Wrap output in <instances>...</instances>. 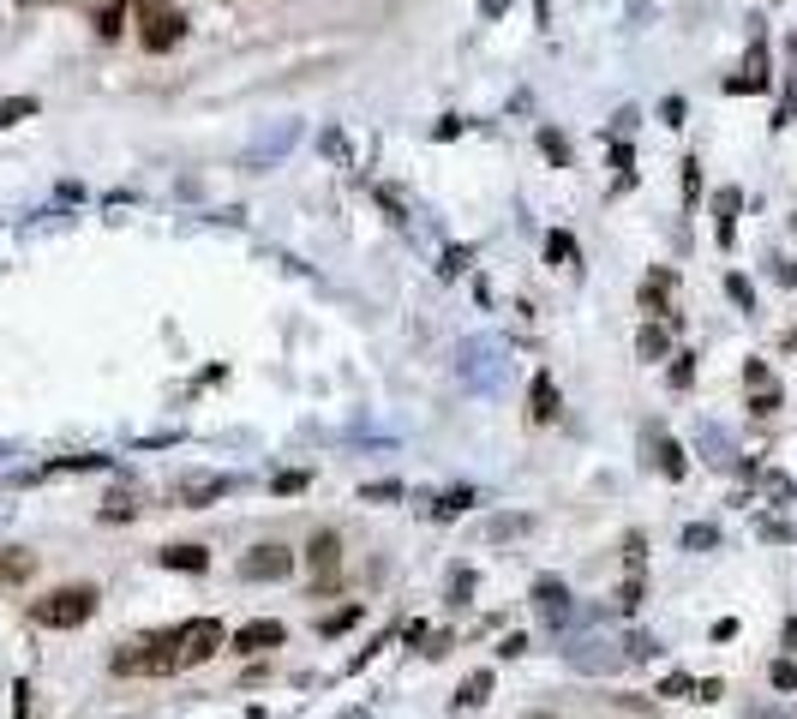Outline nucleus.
<instances>
[{"mask_svg":"<svg viewBox=\"0 0 797 719\" xmlns=\"http://www.w3.org/2000/svg\"><path fill=\"white\" fill-rule=\"evenodd\" d=\"M108 666H114L120 678H168V672H186V666H180V642H174V630H156V636L126 642Z\"/></svg>","mask_w":797,"mask_h":719,"instance_id":"obj_1","label":"nucleus"},{"mask_svg":"<svg viewBox=\"0 0 797 719\" xmlns=\"http://www.w3.org/2000/svg\"><path fill=\"white\" fill-rule=\"evenodd\" d=\"M96 600H102L96 582H66V588L30 600V624H42V630H78V624L96 612Z\"/></svg>","mask_w":797,"mask_h":719,"instance_id":"obj_2","label":"nucleus"},{"mask_svg":"<svg viewBox=\"0 0 797 719\" xmlns=\"http://www.w3.org/2000/svg\"><path fill=\"white\" fill-rule=\"evenodd\" d=\"M174 642H180V666H204V660H216L222 654V618H186V624H174Z\"/></svg>","mask_w":797,"mask_h":719,"instance_id":"obj_3","label":"nucleus"},{"mask_svg":"<svg viewBox=\"0 0 797 719\" xmlns=\"http://www.w3.org/2000/svg\"><path fill=\"white\" fill-rule=\"evenodd\" d=\"M306 564H312V582L330 594V588L342 582V534H336V528H318V534L306 540Z\"/></svg>","mask_w":797,"mask_h":719,"instance_id":"obj_4","label":"nucleus"},{"mask_svg":"<svg viewBox=\"0 0 797 719\" xmlns=\"http://www.w3.org/2000/svg\"><path fill=\"white\" fill-rule=\"evenodd\" d=\"M180 36H186V18H180L174 6H162V12H138V42H144L150 54H168Z\"/></svg>","mask_w":797,"mask_h":719,"instance_id":"obj_5","label":"nucleus"},{"mask_svg":"<svg viewBox=\"0 0 797 719\" xmlns=\"http://www.w3.org/2000/svg\"><path fill=\"white\" fill-rule=\"evenodd\" d=\"M288 570H294V552L276 546V540H270V546H252V558H240V576H246V582H264V576L282 582Z\"/></svg>","mask_w":797,"mask_h":719,"instance_id":"obj_6","label":"nucleus"},{"mask_svg":"<svg viewBox=\"0 0 797 719\" xmlns=\"http://www.w3.org/2000/svg\"><path fill=\"white\" fill-rule=\"evenodd\" d=\"M288 642V630L276 624V618H252L246 630H234V654H246V660H258V654H270V648H282Z\"/></svg>","mask_w":797,"mask_h":719,"instance_id":"obj_7","label":"nucleus"},{"mask_svg":"<svg viewBox=\"0 0 797 719\" xmlns=\"http://www.w3.org/2000/svg\"><path fill=\"white\" fill-rule=\"evenodd\" d=\"M558 408H564V396H558V378H552V372H534V390H528V414H534L540 426H552V420H558Z\"/></svg>","mask_w":797,"mask_h":719,"instance_id":"obj_8","label":"nucleus"},{"mask_svg":"<svg viewBox=\"0 0 797 719\" xmlns=\"http://www.w3.org/2000/svg\"><path fill=\"white\" fill-rule=\"evenodd\" d=\"M534 606H540L546 624H564V618H570V588L552 582V576H540V582H534Z\"/></svg>","mask_w":797,"mask_h":719,"instance_id":"obj_9","label":"nucleus"},{"mask_svg":"<svg viewBox=\"0 0 797 719\" xmlns=\"http://www.w3.org/2000/svg\"><path fill=\"white\" fill-rule=\"evenodd\" d=\"M156 564H162V570H192V576H198V570H210V552H204V546H162Z\"/></svg>","mask_w":797,"mask_h":719,"instance_id":"obj_10","label":"nucleus"},{"mask_svg":"<svg viewBox=\"0 0 797 719\" xmlns=\"http://www.w3.org/2000/svg\"><path fill=\"white\" fill-rule=\"evenodd\" d=\"M672 288H678V276H672V270H654V276L642 282V306H648V312H672Z\"/></svg>","mask_w":797,"mask_h":719,"instance_id":"obj_11","label":"nucleus"},{"mask_svg":"<svg viewBox=\"0 0 797 719\" xmlns=\"http://www.w3.org/2000/svg\"><path fill=\"white\" fill-rule=\"evenodd\" d=\"M222 492H228V480H222V474H204V480H186V486H180V504H186V510H204V504L222 498Z\"/></svg>","mask_w":797,"mask_h":719,"instance_id":"obj_12","label":"nucleus"},{"mask_svg":"<svg viewBox=\"0 0 797 719\" xmlns=\"http://www.w3.org/2000/svg\"><path fill=\"white\" fill-rule=\"evenodd\" d=\"M30 570H36V558H30V552H18V546H0V588H18V582H30Z\"/></svg>","mask_w":797,"mask_h":719,"instance_id":"obj_13","label":"nucleus"},{"mask_svg":"<svg viewBox=\"0 0 797 719\" xmlns=\"http://www.w3.org/2000/svg\"><path fill=\"white\" fill-rule=\"evenodd\" d=\"M738 204H744L738 186H726V192L714 198V210H720V246H732V234H738Z\"/></svg>","mask_w":797,"mask_h":719,"instance_id":"obj_14","label":"nucleus"},{"mask_svg":"<svg viewBox=\"0 0 797 719\" xmlns=\"http://www.w3.org/2000/svg\"><path fill=\"white\" fill-rule=\"evenodd\" d=\"M654 456H660V474H666V480H684V474H690L684 450H678V444H672L666 432H654Z\"/></svg>","mask_w":797,"mask_h":719,"instance_id":"obj_15","label":"nucleus"},{"mask_svg":"<svg viewBox=\"0 0 797 719\" xmlns=\"http://www.w3.org/2000/svg\"><path fill=\"white\" fill-rule=\"evenodd\" d=\"M492 696V672H468V684L456 690V708H480Z\"/></svg>","mask_w":797,"mask_h":719,"instance_id":"obj_16","label":"nucleus"},{"mask_svg":"<svg viewBox=\"0 0 797 719\" xmlns=\"http://www.w3.org/2000/svg\"><path fill=\"white\" fill-rule=\"evenodd\" d=\"M120 18H126V0H102V6H96V36L114 42V36H120Z\"/></svg>","mask_w":797,"mask_h":719,"instance_id":"obj_17","label":"nucleus"},{"mask_svg":"<svg viewBox=\"0 0 797 719\" xmlns=\"http://www.w3.org/2000/svg\"><path fill=\"white\" fill-rule=\"evenodd\" d=\"M468 504H474V492H468V486H462V492H444V498H438V522H450V516H462Z\"/></svg>","mask_w":797,"mask_h":719,"instance_id":"obj_18","label":"nucleus"},{"mask_svg":"<svg viewBox=\"0 0 797 719\" xmlns=\"http://www.w3.org/2000/svg\"><path fill=\"white\" fill-rule=\"evenodd\" d=\"M24 114H36V96H12V102H0V126H18Z\"/></svg>","mask_w":797,"mask_h":719,"instance_id":"obj_19","label":"nucleus"},{"mask_svg":"<svg viewBox=\"0 0 797 719\" xmlns=\"http://www.w3.org/2000/svg\"><path fill=\"white\" fill-rule=\"evenodd\" d=\"M546 258H552V264H576V240H570V234H552V240H546Z\"/></svg>","mask_w":797,"mask_h":719,"instance_id":"obj_20","label":"nucleus"},{"mask_svg":"<svg viewBox=\"0 0 797 719\" xmlns=\"http://www.w3.org/2000/svg\"><path fill=\"white\" fill-rule=\"evenodd\" d=\"M636 348H642V360H666V330H654V324H648Z\"/></svg>","mask_w":797,"mask_h":719,"instance_id":"obj_21","label":"nucleus"},{"mask_svg":"<svg viewBox=\"0 0 797 719\" xmlns=\"http://www.w3.org/2000/svg\"><path fill=\"white\" fill-rule=\"evenodd\" d=\"M348 624H360V606H342V612H330V618H324L318 630H324V636H342Z\"/></svg>","mask_w":797,"mask_h":719,"instance_id":"obj_22","label":"nucleus"},{"mask_svg":"<svg viewBox=\"0 0 797 719\" xmlns=\"http://www.w3.org/2000/svg\"><path fill=\"white\" fill-rule=\"evenodd\" d=\"M540 150H546V156H552L558 168H570V144H564L558 132H540Z\"/></svg>","mask_w":797,"mask_h":719,"instance_id":"obj_23","label":"nucleus"},{"mask_svg":"<svg viewBox=\"0 0 797 719\" xmlns=\"http://www.w3.org/2000/svg\"><path fill=\"white\" fill-rule=\"evenodd\" d=\"M774 690H797V660H774Z\"/></svg>","mask_w":797,"mask_h":719,"instance_id":"obj_24","label":"nucleus"},{"mask_svg":"<svg viewBox=\"0 0 797 719\" xmlns=\"http://www.w3.org/2000/svg\"><path fill=\"white\" fill-rule=\"evenodd\" d=\"M744 384H750V390H768V384H774V372H768L762 360H750V366H744Z\"/></svg>","mask_w":797,"mask_h":719,"instance_id":"obj_25","label":"nucleus"},{"mask_svg":"<svg viewBox=\"0 0 797 719\" xmlns=\"http://www.w3.org/2000/svg\"><path fill=\"white\" fill-rule=\"evenodd\" d=\"M360 498H372V504H390V498H402V486H396V480H378V486H366Z\"/></svg>","mask_w":797,"mask_h":719,"instance_id":"obj_26","label":"nucleus"},{"mask_svg":"<svg viewBox=\"0 0 797 719\" xmlns=\"http://www.w3.org/2000/svg\"><path fill=\"white\" fill-rule=\"evenodd\" d=\"M120 516H132V498H126V492H114V498L102 504V522H120Z\"/></svg>","mask_w":797,"mask_h":719,"instance_id":"obj_27","label":"nucleus"},{"mask_svg":"<svg viewBox=\"0 0 797 719\" xmlns=\"http://www.w3.org/2000/svg\"><path fill=\"white\" fill-rule=\"evenodd\" d=\"M714 540H720V534H714V528H684V546H690V552H708V546H714Z\"/></svg>","mask_w":797,"mask_h":719,"instance_id":"obj_28","label":"nucleus"},{"mask_svg":"<svg viewBox=\"0 0 797 719\" xmlns=\"http://www.w3.org/2000/svg\"><path fill=\"white\" fill-rule=\"evenodd\" d=\"M696 168H702V162L690 156V162H684V204H696V186H702V174H696Z\"/></svg>","mask_w":797,"mask_h":719,"instance_id":"obj_29","label":"nucleus"},{"mask_svg":"<svg viewBox=\"0 0 797 719\" xmlns=\"http://www.w3.org/2000/svg\"><path fill=\"white\" fill-rule=\"evenodd\" d=\"M750 408H756V414H780V390H774V384H768V390H756V402H750Z\"/></svg>","mask_w":797,"mask_h":719,"instance_id":"obj_30","label":"nucleus"},{"mask_svg":"<svg viewBox=\"0 0 797 719\" xmlns=\"http://www.w3.org/2000/svg\"><path fill=\"white\" fill-rule=\"evenodd\" d=\"M726 294H732V300H738V306H750V300H756V294H750V282H744V276H726Z\"/></svg>","mask_w":797,"mask_h":719,"instance_id":"obj_31","label":"nucleus"},{"mask_svg":"<svg viewBox=\"0 0 797 719\" xmlns=\"http://www.w3.org/2000/svg\"><path fill=\"white\" fill-rule=\"evenodd\" d=\"M690 360H696V354H678V366H672V384H678V390L696 378V366H690Z\"/></svg>","mask_w":797,"mask_h":719,"instance_id":"obj_32","label":"nucleus"},{"mask_svg":"<svg viewBox=\"0 0 797 719\" xmlns=\"http://www.w3.org/2000/svg\"><path fill=\"white\" fill-rule=\"evenodd\" d=\"M522 528H528V516H498L492 522V534H522Z\"/></svg>","mask_w":797,"mask_h":719,"instance_id":"obj_33","label":"nucleus"},{"mask_svg":"<svg viewBox=\"0 0 797 719\" xmlns=\"http://www.w3.org/2000/svg\"><path fill=\"white\" fill-rule=\"evenodd\" d=\"M660 114H666V126H684V102H678V96H666V108H660Z\"/></svg>","mask_w":797,"mask_h":719,"instance_id":"obj_34","label":"nucleus"},{"mask_svg":"<svg viewBox=\"0 0 797 719\" xmlns=\"http://www.w3.org/2000/svg\"><path fill=\"white\" fill-rule=\"evenodd\" d=\"M468 258H474V252H468V246H456V252H450V258H444V270H450V276H456V270H468Z\"/></svg>","mask_w":797,"mask_h":719,"instance_id":"obj_35","label":"nucleus"},{"mask_svg":"<svg viewBox=\"0 0 797 719\" xmlns=\"http://www.w3.org/2000/svg\"><path fill=\"white\" fill-rule=\"evenodd\" d=\"M138 12H162V6H174V0H132Z\"/></svg>","mask_w":797,"mask_h":719,"instance_id":"obj_36","label":"nucleus"},{"mask_svg":"<svg viewBox=\"0 0 797 719\" xmlns=\"http://www.w3.org/2000/svg\"><path fill=\"white\" fill-rule=\"evenodd\" d=\"M786 648H792V654H797V618H792V624H786Z\"/></svg>","mask_w":797,"mask_h":719,"instance_id":"obj_37","label":"nucleus"},{"mask_svg":"<svg viewBox=\"0 0 797 719\" xmlns=\"http://www.w3.org/2000/svg\"><path fill=\"white\" fill-rule=\"evenodd\" d=\"M528 719H558V714H528Z\"/></svg>","mask_w":797,"mask_h":719,"instance_id":"obj_38","label":"nucleus"},{"mask_svg":"<svg viewBox=\"0 0 797 719\" xmlns=\"http://www.w3.org/2000/svg\"><path fill=\"white\" fill-rule=\"evenodd\" d=\"M792 54H797V42H792Z\"/></svg>","mask_w":797,"mask_h":719,"instance_id":"obj_39","label":"nucleus"}]
</instances>
